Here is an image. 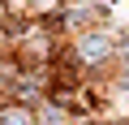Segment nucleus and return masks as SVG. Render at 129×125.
<instances>
[{
	"mask_svg": "<svg viewBox=\"0 0 129 125\" xmlns=\"http://www.w3.org/2000/svg\"><path fill=\"white\" fill-rule=\"evenodd\" d=\"M108 5H116V0H108Z\"/></svg>",
	"mask_w": 129,
	"mask_h": 125,
	"instance_id": "f257e3e1",
	"label": "nucleus"
}]
</instances>
